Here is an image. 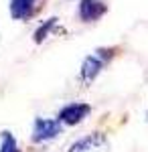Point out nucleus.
Segmentation results:
<instances>
[{
  "mask_svg": "<svg viewBox=\"0 0 148 152\" xmlns=\"http://www.w3.org/2000/svg\"><path fill=\"white\" fill-rule=\"evenodd\" d=\"M61 132V122L59 120H47V118H37L33 126V142L41 144V142H49L57 138Z\"/></svg>",
  "mask_w": 148,
  "mask_h": 152,
  "instance_id": "3",
  "label": "nucleus"
},
{
  "mask_svg": "<svg viewBox=\"0 0 148 152\" xmlns=\"http://www.w3.org/2000/svg\"><path fill=\"white\" fill-rule=\"evenodd\" d=\"M112 57H114V51L112 49H100L93 55L85 57V61H83V65H81V69H79L81 83L83 85H91V83L95 81V77L100 75V71L103 69V65Z\"/></svg>",
  "mask_w": 148,
  "mask_h": 152,
  "instance_id": "1",
  "label": "nucleus"
},
{
  "mask_svg": "<svg viewBox=\"0 0 148 152\" xmlns=\"http://www.w3.org/2000/svg\"><path fill=\"white\" fill-rule=\"evenodd\" d=\"M67 152H110V142L102 132H95L73 142Z\"/></svg>",
  "mask_w": 148,
  "mask_h": 152,
  "instance_id": "2",
  "label": "nucleus"
},
{
  "mask_svg": "<svg viewBox=\"0 0 148 152\" xmlns=\"http://www.w3.org/2000/svg\"><path fill=\"white\" fill-rule=\"evenodd\" d=\"M37 0H10V16L16 20H24L26 16H31Z\"/></svg>",
  "mask_w": 148,
  "mask_h": 152,
  "instance_id": "6",
  "label": "nucleus"
},
{
  "mask_svg": "<svg viewBox=\"0 0 148 152\" xmlns=\"http://www.w3.org/2000/svg\"><path fill=\"white\" fill-rule=\"evenodd\" d=\"M106 4L102 0H81L79 2V18L83 23H95L106 14Z\"/></svg>",
  "mask_w": 148,
  "mask_h": 152,
  "instance_id": "5",
  "label": "nucleus"
},
{
  "mask_svg": "<svg viewBox=\"0 0 148 152\" xmlns=\"http://www.w3.org/2000/svg\"><path fill=\"white\" fill-rule=\"evenodd\" d=\"M57 24V18H49L45 24H41L39 28H37V33H34V41L37 43H43L47 39V35H51V28Z\"/></svg>",
  "mask_w": 148,
  "mask_h": 152,
  "instance_id": "8",
  "label": "nucleus"
},
{
  "mask_svg": "<svg viewBox=\"0 0 148 152\" xmlns=\"http://www.w3.org/2000/svg\"><path fill=\"white\" fill-rule=\"evenodd\" d=\"M0 152H21L18 150V144L14 140L10 132H2L0 136Z\"/></svg>",
  "mask_w": 148,
  "mask_h": 152,
  "instance_id": "7",
  "label": "nucleus"
},
{
  "mask_svg": "<svg viewBox=\"0 0 148 152\" xmlns=\"http://www.w3.org/2000/svg\"><path fill=\"white\" fill-rule=\"evenodd\" d=\"M89 112H91V107L87 104H69L59 112V122L67 124V126H75V124L83 122L89 116Z\"/></svg>",
  "mask_w": 148,
  "mask_h": 152,
  "instance_id": "4",
  "label": "nucleus"
}]
</instances>
